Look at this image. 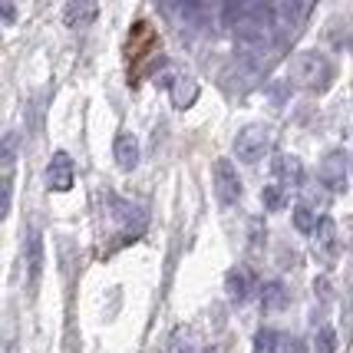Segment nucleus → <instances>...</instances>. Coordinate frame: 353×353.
<instances>
[{
    "label": "nucleus",
    "instance_id": "obj_2",
    "mask_svg": "<svg viewBox=\"0 0 353 353\" xmlns=\"http://www.w3.org/2000/svg\"><path fill=\"white\" fill-rule=\"evenodd\" d=\"M268 149H271V125H264V123H251L234 136V155H238V162L254 165V162H261L264 155H268Z\"/></svg>",
    "mask_w": 353,
    "mask_h": 353
},
{
    "label": "nucleus",
    "instance_id": "obj_10",
    "mask_svg": "<svg viewBox=\"0 0 353 353\" xmlns=\"http://www.w3.org/2000/svg\"><path fill=\"white\" fill-rule=\"evenodd\" d=\"M274 175L277 179H284L288 185H301V179H304V169H301V159H294V155H277L274 159Z\"/></svg>",
    "mask_w": 353,
    "mask_h": 353
},
{
    "label": "nucleus",
    "instance_id": "obj_1",
    "mask_svg": "<svg viewBox=\"0 0 353 353\" xmlns=\"http://www.w3.org/2000/svg\"><path fill=\"white\" fill-rule=\"evenodd\" d=\"M291 77L301 83V86H307V90H317V86H327L330 77H334V66L330 60L317 53V50H304V53H297L291 63Z\"/></svg>",
    "mask_w": 353,
    "mask_h": 353
},
{
    "label": "nucleus",
    "instance_id": "obj_14",
    "mask_svg": "<svg viewBox=\"0 0 353 353\" xmlns=\"http://www.w3.org/2000/svg\"><path fill=\"white\" fill-rule=\"evenodd\" d=\"M294 225H297V231H304V234H310V231L321 228V218L310 212L307 205H297L294 208Z\"/></svg>",
    "mask_w": 353,
    "mask_h": 353
},
{
    "label": "nucleus",
    "instance_id": "obj_13",
    "mask_svg": "<svg viewBox=\"0 0 353 353\" xmlns=\"http://www.w3.org/2000/svg\"><path fill=\"white\" fill-rule=\"evenodd\" d=\"M261 205L268 208V212H281V208L288 205V195H284V188H281V185H264Z\"/></svg>",
    "mask_w": 353,
    "mask_h": 353
},
{
    "label": "nucleus",
    "instance_id": "obj_16",
    "mask_svg": "<svg viewBox=\"0 0 353 353\" xmlns=\"http://www.w3.org/2000/svg\"><path fill=\"white\" fill-rule=\"evenodd\" d=\"M314 350L317 353H337V334L330 327H321L317 337H314Z\"/></svg>",
    "mask_w": 353,
    "mask_h": 353
},
{
    "label": "nucleus",
    "instance_id": "obj_5",
    "mask_svg": "<svg viewBox=\"0 0 353 353\" xmlns=\"http://www.w3.org/2000/svg\"><path fill=\"white\" fill-rule=\"evenodd\" d=\"M73 159L66 152H57L50 159V165H46V185H50V192H70L73 188Z\"/></svg>",
    "mask_w": 353,
    "mask_h": 353
},
{
    "label": "nucleus",
    "instance_id": "obj_8",
    "mask_svg": "<svg viewBox=\"0 0 353 353\" xmlns=\"http://www.w3.org/2000/svg\"><path fill=\"white\" fill-rule=\"evenodd\" d=\"M23 258H27V277H30V284H37V281H40V271H43V238H40L37 231L27 234Z\"/></svg>",
    "mask_w": 353,
    "mask_h": 353
},
{
    "label": "nucleus",
    "instance_id": "obj_4",
    "mask_svg": "<svg viewBox=\"0 0 353 353\" xmlns=\"http://www.w3.org/2000/svg\"><path fill=\"white\" fill-rule=\"evenodd\" d=\"M215 188H218V199L221 201H238L241 199V175H238V169L231 165V159H218L215 162Z\"/></svg>",
    "mask_w": 353,
    "mask_h": 353
},
{
    "label": "nucleus",
    "instance_id": "obj_11",
    "mask_svg": "<svg viewBox=\"0 0 353 353\" xmlns=\"http://www.w3.org/2000/svg\"><path fill=\"white\" fill-rule=\"evenodd\" d=\"M288 301H291V294H288V288H284L281 281H268V284H264V294H261V307L264 310L288 307Z\"/></svg>",
    "mask_w": 353,
    "mask_h": 353
},
{
    "label": "nucleus",
    "instance_id": "obj_18",
    "mask_svg": "<svg viewBox=\"0 0 353 353\" xmlns=\"http://www.w3.org/2000/svg\"><path fill=\"white\" fill-rule=\"evenodd\" d=\"M0 14H3V23H10V20H14V7H10V3H3V7H0Z\"/></svg>",
    "mask_w": 353,
    "mask_h": 353
},
{
    "label": "nucleus",
    "instance_id": "obj_19",
    "mask_svg": "<svg viewBox=\"0 0 353 353\" xmlns=\"http://www.w3.org/2000/svg\"><path fill=\"white\" fill-rule=\"evenodd\" d=\"M201 353H228V347L225 343H212V347H205Z\"/></svg>",
    "mask_w": 353,
    "mask_h": 353
},
{
    "label": "nucleus",
    "instance_id": "obj_12",
    "mask_svg": "<svg viewBox=\"0 0 353 353\" xmlns=\"http://www.w3.org/2000/svg\"><path fill=\"white\" fill-rule=\"evenodd\" d=\"M195 96H199V86H195V79H175V86H172V103L175 106H188V103H195Z\"/></svg>",
    "mask_w": 353,
    "mask_h": 353
},
{
    "label": "nucleus",
    "instance_id": "obj_6",
    "mask_svg": "<svg viewBox=\"0 0 353 353\" xmlns=\"http://www.w3.org/2000/svg\"><path fill=\"white\" fill-rule=\"evenodd\" d=\"M251 288H254L251 271H248V268H231L228 277H225V291H228L231 301H234V304H245L248 294H251Z\"/></svg>",
    "mask_w": 353,
    "mask_h": 353
},
{
    "label": "nucleus",
    "instance_id": "obj_17",
    "mask_svg": "<svg viewBox=\"0 0 353 353\" xmlns=\"http://www.w3.org/2000/svg\"><path fill=\"white\" fill-rule=\"evenodd\" d=\"M284 347H288L284 353H307V347H304V340H288Z\"/></svg>",
    "mask_w": 353,
    "mask_h": 353
},
{
    "label": "nucleus",
    "instance_id": "obj_15",
    "mask_svg": "<svg viewBox=\"0 0 353 353\" xmlns=\"http://www.w3.org/2000/svg\"><path fill=\"white\" fill-rule=\"evenodd\" d=\"M277 347H281V337H277L271 327H261L254 334V353H277Z\"/></svg>",
    "mask_w": 353,
    "mask_h": 353
},
{
    "label": "nucleus",
    "instance_id": "obj_9",
    "mask_svg": "<svg viewBox=\"0 0 353 353\" xmlns=\"http://www.w3.org/2000/svg\"><path fill=\"white\" fill-rule=\"evenodd\" d=\"M112 152H116V162H119V169H136L139 165V139L132 132H119L116 136V145H112Z\"/></svg>",
    "mask_w": 353,
    "mask_h": 353
},
{
    "label": "nucleus",
    "instance_id": "obj_7",
    "mask_svg": "<svg viewBox=\"0 0 353 353\" xmlns=\"http://www.w3.org/2000/svg\"><path fill=\"white\" fill-rule=\"evenodd\" d=\"M96 17H99V7H96L92 0H77V3H66V10H63V20H66V27H73V30H83V27H90Z\"/></svg>",
    "mask_w": 353,
    "mask_h": 353
},
{
    "label": "nucleus",
    "instance_id": "obj_3",
    "mask_svg": "<svg viewBox=\"0 0 353 353\" xmlns=\"http://www.w3.org/2000/svg\"><path fill=\"white\" fill-rule=\"evenodd\" d=\"M347 162H350V159L340 152V149L323 155L321 169H317V179H321V185L327 192H343V188H347Z\"/></svg>",
    "mask_w": 353,
    "mask_h": 353
}]
</instances>
